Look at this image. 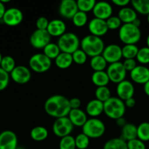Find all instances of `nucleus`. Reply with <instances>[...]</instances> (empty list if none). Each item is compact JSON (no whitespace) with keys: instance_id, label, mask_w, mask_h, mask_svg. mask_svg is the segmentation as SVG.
Segmentation results:
<instances>
[{"instance_id":"nucleus-1","label":"nucleus","mask_w":149,"mask_h":149,"mask_svg":"<svg viewBox=\"0 0 149 149\" xmlns=\"http://www.w3.org/2000/svg\"><path fill=\"white\" fill-rule=\"evenodd\" d=\"M44 109L47 114L56 119L68 116L71 110L69 99L61 95H55L48 97L45 102Z\"/></svg>"},{"instance_id":"nucleus-2","label":"nucleus","mask_w":149,"mask_h":149,"mask_svg":"<svg viewBox=\"0 0 149 149\" xmlns=\"http://www.w3.org/2000/svg\"><path fill=\"white\" fill-rule=\"evenodd\" d=\"M80 49L87 55V56L93 58L102 55L105 49V43L101 37L87 35L80 41Z\"/></svg>"},{"instance_id":"nucleus-3","label":"nucleus","mask_w":149,"mask_h":149,"mask_svg":"<svg viewBox=\"0 0 149 149\" xmlns=\"http://www.w3.org/2000/svg\"><path fill=\"white\" fill-rule=\"evenodd\" d=\"M126 112L124 102L118 97H111L104 103V113L110 119H116L124 117Z\"/></svg>"},{"instance_id":"nucleus-4","label":"nucleus","mask_w":149,"mask_h":149,"mask_svg":"<svg viewBox=\"0 0 149 149\" xmlns=\"http://www.w3.org/2000/svg\"><path fill=\"white\" fill-rule=\"evenodd\" d=\"M118 37L125 45H136L140 40L141 31L132 23H125L119 29Z\"/></svg>"},{"instance_id":"nucleus-5","label":"nucleus","mask_w":149,"mask_h":149,"mask_svg":"<svg viewBox=\"0 0 149 149\" xmlns=\"http://www.w3.org/2000/svg\"><path fill=\"white\" fill-rule=\"evenodd\" d=\"M57 45L61 52H66L72 55L79 49L80 41L75 33L67 32L58 38Z\"/></svg>"},{"instance_id":"nucleus-6","label":"nucleus","mask_w":149,"mask_h":149,"mask_svg":"<svg viewBox=\"0 0 149 149\" xmlns=\"http://www.w3.org/2000/svg\"><path fill=\"white\" fill-rule=\"evenodd\" d=\"M83 133L89 138H101L105 132V125L102 121L97 118H91L88 119L82 127Z\"/></svg>"},{"instance_id":"nucleus-7","label":"nucleus","mask_w":149,"mask_h":149,"mask_svg":"<svg viewBox=\"0 0 149 149\" xmlns=\"http://www.w3.org/2000/svg\"><path fill=\"white\" fill-rule=\"evenodd\" d=\"M29 65L31 69L34 72L45 73L51 68L52 62L43 53H37L31 57Z\"/></svg>"},{"instance_id":"nucleus-8","label":"nucleus","mask_w":149,"mask_h":149,"mask_svg":"<svg viewBox=\"0 0 149 149\" xmlns=\"http://www.w3.org/2000/svg\"><path fill=\"white\" fill-rule=\"evenodd\" d=\"M73 127L74 126L69 119L68 116L58 118L53 125V132L56 136L61 138L70 135L73 130Z\"/></svg>"},{"instance_id":"nucleus-9","label":"nucleus","mask_w":149,"mask_h":149,"mask_svg":"<svg viewBox=\"0 0 149 149\" xmlns=\"http://www.w3.org/2000/svg\"><path fill=\"white\" fill-rule=\"evenodd\" d=\"M107 74L109 77L110 81L118 84L125 80L127 72L121 62H117L115 63L110 64L107 68Z\"/></svg>"},{"instance_id":"nucleus-10","label":"nucleus","mask_w":149,"mask_h":149,"mask_svg":"<svg viewBox=\"0 0 149 149\" xmlns=\"http://www.w3.org/2000/svg\"><path fill=\"white\" fill-rule=\"evenodd\" d=\"M51 36L47 30L36 29L30 36V44L34 48L43 49L51 42Z\"/></svg>"},{"instance_id":"nucleus-11","label":"nucleus","mask_w":149,"mask_h":149,"mask_svg":"<svg viewBox=\"0 0 149 149\" xmlns=\"http://www.w3.org/2000/svg\"><path fill=\"white\" fill-rule=\"evenodd\" d=\"M102 55L107 63L110 64L120 62V60L123 58L121 47L115 44H111L105 47Z\"/></svg>"},{"instance_id":"nucleus-12","label":"nucleus","mask_w":149,"mask_h":149,"mask_svg":"<svg viewBox=\"0 0 149 149\" xmlns=\"http://www.w3.org/2000/svg\"><path fill=\"white\" fill-rule=\"evenodd\" d=\"M23 19V15L21 10L15 7H11L6 10L2 21L7 26H16L21 23Z\"/></svg>"},{"instance_id":"nucleus-13","label":"nucleus","mask_w":149,"mask_h":149,"mask_svg":"<svg viewBox=\"0 0 149 149\" xmlns=\"http://www.w3.org/2000/svg\"><path fill=\"white\" fill-rule=\"evenodd\" d=\"M10 77L13 81L19 84H24L29 82L32 77V74L26 66L16 65L13 71L10 73Z\"/></svg>"},{"instance_id":"nucleus-14","label":"nucleus","mask_w":149,"mask_h":149,"mask_svg":"<svg viewBox=\"0 0 149 149\" xmlns=\"http://www.w3.org/2000/svg\"><path fill=\"white\" fill-rule=\"evenodd\" d=\"M58 12L61 17L72 20L78 12L77 1L74 0H62L59 4Z\"/></svg>"},{"instance_id":"nucleus-15","label":"nucleus","mask_w":149,"mask_h":149,"mask_svg":"<svg viewBox=\"0 0 149 149\" xmlns=\"http://www.w3.org/2000/svg\"><path fill=\"white\" fill-rule=\"evenodd\" d=\"M92 12L96 18L106 20L112 16V7L108 1H98L95 4Z\"/></svg>"},{"instance_id":"nucleus-16","label":"nucleus","mask_w":149,"mask_h":149,"mask_svg":"<svg viewBox=\"0 0 149 149\" xmlns=\"http://www.w3.org/2000/svg\"><path fill=\"white\" fill-rule=\"evenodd\" d=\"M88 29L91 34L98 36V37H102L105 36L108 31L106 20L96 18V17L90 20L88 25Z\"/></svg>"},{"instance_id":"nucleus-17","label":"nucleus","mask_w":149,"mask_h":149,"mask_svg":"<svg viewBox=\"0 0 149 149\" xmlns=\"http://www.w3.org/2000/svg\"><path fill=\"white\" fill-rule=\"evenodd\" d=\"M18 138L14 132L4 130L0 133V149H16Z\"/></svg>"},{"instance_id":"nucleus-18","label":"nucleus","mask_w":149,"mask_h":149,"mask_svg":"<svg viewBox=\"0 0 149 149\" xmlns=\"http://www.w3.org/2000/svg\"><path fill=\"white\" fill-rule=\"evenodd\" d=\"M130 78L134 83L144 85L149 81V68L143 65H137L130 71Z\"/></svg>"},{"instance_id":"nucleus-19","label":"nucleus","mask_w":149,"mask_h":149,"mask_svg":"<svg viewBox=\"0 0 149 149\" xmlns=\"http://www.w3.org/2000/svg\"><path fill=\"white\" fill-rule=\"evenodd\" d=\"M116 93L118 97L123 101L133 97L134 94V87L132 83L128 80H124L117 84Z\"/></svg>"},{"instance_id":"nucleus-20","label":"nucleus","mask_w":149,"mask_h":149,"mask_svg":"<svg viewBox=\"0 0 149 149\" xmlns=\"http://www.w3.org/2000/svg\"><path fill=\"white\" fill-rule=\"evenodd\" d=\"M66 29L67 26L63 20L60 19H53L49 21L48 26L47 28V31L51 35V37L54 36V37L59 38L66 33Z\"/></svg>"},{"instance_id":"nucleus-21","label":"nucleus","mask_w":149,"mask_h":149,"mask_svg":"<svg viewBox=\"0 0 149 149\" xmlns=\"http://www.w3.org/2000/svg\"><path fill=\"white\" fill-rule=\"evenodd\" d=\"M68 118L75 127H83L88 120L87 114L80 109H71L68 114Z\"/></svg>"},{"instance_id":"nucleus-22","label":"nucleus","mask_w":149,"mask_h":149,"mask_svg":"<svg viewBox=\"0 0 149 149\" xmlns=\"http://www.w3.org/2000/svg\"><path fill=\"white\" fill-rule=\"evenodd\" d=\"M104 112V103L97 99H93L87 103L86 107V113L92 118H96Z\"/></svg>"},{"instance_id":"nucleus-23","label":"nucleus","mask_w":149,"mask_h":149,"mask_svg":"<svg viewBox=\"0 0 149 149\" xmlns=\"http://www.w3.org/2000/svg\"><path fill=\"white\" fill-rule=\"evenodd\" d=\"M118 18L121 20L123 24L131 23L137 18V13L131 7H125L121 8L118 13Z\"/></svg>"},{"instance_id":"nucleus-24","label":"nucleus","mask_w":149,"mask_h":149,"mask_svg":"<svg viewBox=\"0 0 149 149\" xmlns=\"http://www.w3.org/2000/svg\"><path fill=\"white\" fill-rule=\"evenodd\" d=\"M120 138L126 142L137 138V127L133 124L127 123L121 128V135Z\"/></svg>"},{"instance_id":"nucleus-25","label":"nucleus","mask_w":149,"mask_h":149,"mask_svg":"<svg viewBox=\"0 0 149 149\" xmlns=\"http://www.w3.org/2000/svg\"><path fill=\"white\" fill-rule=\"evenodd\" d=\"M91 81L96 87H105L110 82L109 77L105 71H93L91 75Z\"/></svg>"},{"instance_id":"nucleus-26","label":"nucleus","mask_w":149,"mask_h":149,"mask_svg":"<svg viewBox=\"0 0 149 149\" xmlns=\"http://www.w3.org/2000/svg\"><path fill=\"white\" fill-rule=\"evenodd\" d=\"M73 60L72 55L66 52H61L55 59L56 65L61 69H67L71 66Z\"/></svg>"},{"instance_id":"nucleus-27","label":"nucleus","mask_w":149,"mask_h":149,"mask_svg":"<svg viewBox=\"0 0 149 149\" xmlns=\"http://www.w3.org/2000/svg\"><path fill=\"white\" fill-rule=\"evenodd\" d=\"M30 136L33 141L40 142V141H45L48 138V131L45 127H35L32 128L31 130Z\"/></svg>"},{"instance_id":"nucleus-28","label":"nucleus","mask_w":149,"mask_h":149,"mask_svg":"<svg viewBox=\"0 0 149 149\" xmlns=\"http://www.w3.org/2000/svg\"><path fill=\"white\" fill-rule=\"evenodd\" d=\"M130 3L137 13L144 15L149 14V0H131Z\"/></svg>"},{"instance_id":"nucleus-29","label":"nucleus","mask_w":149,"mask_h":149,"mask_svg":"<svg viewBox=\"0 0 149 149\" xmlns=\"http://www.w3.org/2000/svg\"><path fill=\"white\" fill-rule=\"evenodd\" d=\"M103 149H128L127 143L121 138L110 139L104 144Z\"/></svg>"},{"instance_id":"nucleus-30","label":"nucleus","mask_w":149,"mask_h":149,"mask_svg":"<svg viewBox=\"0 0 149 149\" xmlns=\"http://www.w3.org/2000/svg\"><path fill=\"white\" fill-rule=\"evenodd\" d=\"M107 61L102 55L93 57L91 58L90 66L94 71H102L107 67Z\"/></svg>"},{"instance_id":"nucleus-31","label":"nucleus","mask_w":149,"mask_h":149,"mask_svg":"<svg viewBox=\"0 0 149 149\" xmlns=\"http://www.w3.org/2000/svg\"><path fill=\"white\" fill-rule=\"evenodd\" d=\"M61 52L58 45L53 42H50L43 48V54L51 60H55Z\"/></svg>"},{"instance_id":"nucleus-32","label":"nucleus","mask_w":149,"mask_h":149,"mask_svg":"<svg viewBox=\"0 0 149 149\" xmlns=\"http://www.w3.org/2000/svg\"><path fill=\"white\" fill-rule=\"evenodd\" d=\"M139 48L136 45H125L121 47L122 57L125 59H134L138 52Z\"/></svg>"},{"instance_id":"nucleus-33","label":"nucleus","mask_w":149,"mask_h":149,"mask_svg":"<svg viewBox=\"0 0 149 149\" xmlns=\"http://www.w3.org/2000/svg\"><path fill=\"white\" fill-rule=\"evenodd\" d=\"M137 138L143 142L149 141V122H144L137 127Z\"/></svg>"},{"instance_id":"nucleus-34","label":"nucleus","mask_w":149,"mask_h":149,"mask_svg":"<svg viewBox=\"0 0 149 149\" xmlns=\"http://www.w3.org/2000/svg\"><path fill=\"white\" fill-rule=\"evenodd\" d=\"M95 97L99 101L105 103L111 97V91L107 86L99 87L95 90Z\"/></svg>"},{"instance_id":"nucleus-35","label":"nucleus","mask_w":149,"mask_h":149,"mask_svg":"<svg viewBox=\"0 0 149 149\" xmlns=\"http://www.w3.org/2000/svg\"><path fill=\"white\" fill-rule=\"evenodd\" d=\"M15 61L13 57L10 56V55L2 57L1 64H0V68H2L4 71H5L8 74H10L15 68Z\"/></svg>"},{"instance_id":"nucleus-36","label":"nucleus","mask_w":149,"mask_h":149,"mask_svg":"<svg viewBox=\"0 0 149 149\" xmlns=\"http://www.w3.org/2000/svg\"><path fill=\"white\" fill-rule=\"evenodd\" d=\"M96 1L95 0H78L77 1L78 11L87 13L93 10Z\"/></svg>"},{"instance_id":"nucleus-37","label":"nucleus","mask_w":149,"mask_h":149,"mask_svg":"<svg viewBox=\"0 0 149 149\" xmlns=\"http://www.w3.org/2000/svg\"><path fill=\"white\" fill-rule=\"evenodd\" d=\"M72 23L74 24V26H75L76 27H83L84 26H86L88 22L87 13L78 11L74 15V17L72 19Z\"/></svg>"},{"instance_id":"nucleus-38","label":"nucleus","mask_w":149,"mask_h":149,"mask_svg":"<svg viewBox=\"0 0 149 149\" xmlns=\"http://www.w3.org/2000/svg\"><path fill=\"white\" fill-rule=\"evenodd\" d=\"M59 149H76L74 137L67 135L61 138L59 141Z\"/></svg>"},{"instance_id":"nucleus-39","label":"nucleus","mask_w":149,"mask_h":149,"mask_svg":"<svg viewBox=\"0 0 149 149\" xmlns=\"http://www.w3.org/2000/svg\"><path fill=\"white\" fill-rule=\"evenodd\" d=\"M90 138L86 136L85 134L82 133L78 134L77 136L74 138L75 141L76 148L77 149H86L89 147V143H90Z\"/></svg>"},{"instance_id":"nucleus-40","label":"nucleus","mask_w":149,"mask_h":149,"mask_svg":"<svg viewBox=\"0 0 149 149\" xmlns=\"http://www.w3.org/2000/svg\"><path fill=\"white\" fill-rule=\"evenodd\" d=\"M136 60L142 65H145L149 63V48L144 47L139 49Z\"/></svg>"},{"instance_id":"nucleus-41","label":"nucleus","mask_w":149,"mask_h":149,"mask_svg":"<svg viewBox=\"0 0 149 149\" xmlns=\"http://www.w3.org/2000/svg\"><path fill=\"white\" fill-rule=\"evenodd\" d=\"M73 62L77 65H83L87 61L88 56L81 49H78L72 54Z\"/></svg>"},{"instance_id":"nucleus-42","label":"nucleus","mask_w":149,"mask_h":149,"mask_svg":"<svg viewBox=\"0 0 149 149\" xmlns=\"http://www.w3.org/2000/svg\"><path fill=\"white\" fill-rule=\"evenodd\" d=\"M106 23L108 30L119 29L122 26V23H121V20L118 18V16H111L108 20H106Z\"/></svg>"},{"instance_id":"nucleus-43","label":"nucleus","mask_w":149,"mask_h":149,"mask_svg":"<svg viewBox=\"0 0 149 149\" xmlns=\"http://www.w3.org/2000/svg\"><path fill=\"white\" fill-rule=\"evenodd\" d=\"M10 76L7 72L0 68V91L5 90L9 84Z\"/></svg>"},{"instance_id":"nucleus-44","label":"nucleus","mask_w":149,"mask_h":149,"mask_svg":"<svg viewBox=\"0 0 149 149\" xmlns=\"http://www.w3.org/2000/svg\"><path fill=\"white\" fill-rule=\"evenodd\" d=\"M127 143L128 149H146L145 143L139 140L138 138L131 140V141H128Z\"/></svg>"},{"instance_id":"nucleus-45","label":"nucleus","mask_w":149,"mask_h":149,"mask_svg":"<svg viewBox=\"0 0 149 149\" xmlns=\"http://www.w3.org/2000/svg\"><path fill=\"white\" fill-rule=\"evenodd\" d=\"M48 23H49V21L47 19V17H43V16L39 17L36 22L37 29H39V30H47Z\"/></svg>"},{"instance_id":"nucleus-46","label":"nucleus","mask_w":149,"mask_h":149,"mask_svg":"<svg viewBox=\"0 0 149 149\" xmlns=\"http://www.w3.org/2000/svg\"><path fill=\"white\" fill-rule=\"evenodd\" d=\"M124 68L127 71H131L136 66H137V62L134 59H125L122 63Z\"/></svg>"},{"instance_id":"nucleus-47","label":"nucleus","mask_w":149,"mask_h":149,"mask_svg":"<svg viewBox=\"0 0 149 149\" xmlns=\"http://www.w3.org/2000/svg\"><path fill=\"white\" fill-rule=\"evenodd\" d=\"M70 106L71 109H80L81 106V101L78 97H72L69 100Z\"/></svg>"},{"instance_id":"nucleus-48","label":"nucleus","mask_w":149,"mask_h":149,"mask_svg":"<svg viewBox=\"0 0 149 149\" xmlns=\"http://www.w3.org/2000/svg\"><path fill=\"white\" fill-rule=\"evenodd\" d=\"M112 2L118 7H121V8H123V7H127V5L131 2V1L129 0H112Z\"/></svg>"},{"instance_id":"nucleus-49","label":"nucleus","mask_w":149,"mask_h":149,"mask_svg":"<svg viewBox=\"0 0 149 149\" xmlns=\"http://www.w3.org/2000/svg\"><path fill=\"white\" fill-rule=\"evenodd\" d=\"M124 102V104H125L126 108L127 107L131 109V108L134 107L136 105V100L134 97H131V98L129 99H127V100H125V101Z\"/></svg>"},{"instance_id":"nucleus-50","label":"nucleus","mask_w":149,"mask_h":149,"mask_svg":"<svg viewBox=\"0 0 149 149\" xmlns=\"http://www.w3.org/2000/svg\"><path fill=\"white\" fill-rule=\"evenodd\" d=\"M115 121H116V125L120 127H123L127 125V122H126L125 119L124 117L119 118V119H116Z\"/></svg>"},{"instance_id":"nucleus-51","label":"nucleus","mask_w":149,"mask_h":149,"mask_svg":"<svg viewBox=\"0 0 149 149\" xmlns=\"http://www.w3.org/2000/svg\"><path fill=\"white\" fill-rule=\"evenodd\" d=\"M5 11V6H4V4L0 1V20H2V17L3 16H4Z\"/></svg>"},{"instance_id":"nucleus-52","label":"nucleus","mask_w":149,"mask_h":149,"mask_svg":"<svg viewBox=\"0 0 149 149\" xmlns=\"http://www.w3.org/2000/svg\"><path fill=\"white\" fill-rule=\"evenodd\" d=\"M143 90H144V92L145 93L146 95L149 96V81H147V82L144 84Z\"/></svg>"},{"instance_id":"nucleus-53","label":"nucleus","mask_w":149,"mask_h":149,"mask_svg":"<svg viewBox=\"0 0 149 149\" xmlns=\"http://www.w3.org/2000/svg\"><path fill=\"white\" fill-rule=\"evenodd\" d=\"M131 23H132V24L134 25V26H135L136 27L140 28V23H141V22H140V19L137 18V19H136V20H134V21H133Z\"/></svg>"},{"instance_id":"nucleus-54","label":"nucleus","mask_w":149,"mask_h":149,"mask_svg":"<svg viewBox=\"0 0 149 149\" xmlns=\"http://www.w3.org/2000/svg\"><path fill=\"white\" fill-rule=\"evenodd\" d=\"M146 45H147V46L146 47H148L149 48V34L148 35L147 39H146Z\"/></svg>"},{"instance_id":"nucleus-55","label":"nucleus","mask_w":149,"mask_h":149,"mask_svg":"<svg viewBox=\"0 0 149 149\" xmlns=\"http://www.w3.org/2000/svg\"><path fill=\"white\" fill-rule=\"evenodd\" d=\"M2 55H1V52H0V64H1V59H2Z\"/></svg>"},{"instance_id":"nucleus-56","label":"nucleus","mask_w":149,"mask_h":149,"mask_svg":"<svg viewBox=\"0 0 149 149\" xmlns=\"http://www.w3.org/2000/svg\"><path fill=\"white\" fill-rule=\"evenodd\" d=\"M147 21H148V23L149 24V14L147 15Z\"/></svg>"},{"instance_id":"nucleus-57","label":"nucleus","mask_w":149,"mask_h":149,"mask_svg":"<svg viewBox=\"0 0 149 149\" xmlns=\"http://www.w3.org/2000/svg\"><path fill=\"white\" fill-rule=\"evenodd\" d=\"M91 149H95V148H91Z\"/></svg>"},{"instance_id":"nucleus-58","label":"nucleus","mask_w":149,"mask_h":149,"mask_svg":"<svg viewBox=\"0 0 149 149\" xmlns=\"http://www.w3.org/2000/svg\"><path fill=\"white\" fill-rule=\"evenodd\" d=\"M16 149H19V148H16Z\"/></svg>"}]
</instances>
